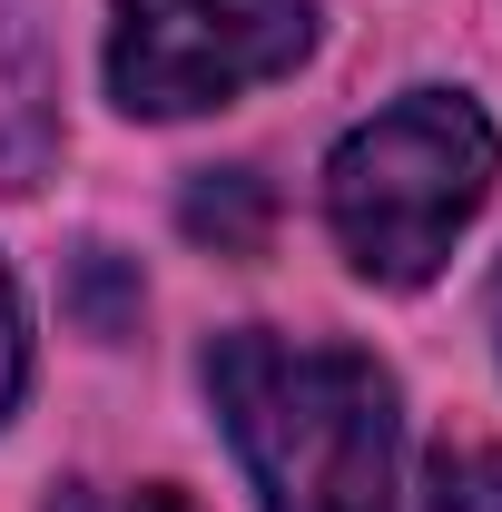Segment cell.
<instances>
[{"label": "cell", "instance_id": "obj_7", "mask_svg": "<svg viewBox=\"0 0 502 512\" xmlns=\"http://www.w3.org/2000/svg\"><path fill=\"white\" fill-rule=\"evenodd\" d=\"M50 512H197V503H188V493H158V483H148V493H99V483H69Z\"/></svg>", "mask_w": 502, "mask_h": 512}, {"label": "cell", "instance_id": "obj_4", "mask_svg": "<svg viewBox=\"0 0 502 512\" xmlns=\"http://www.w3.org/2000/svg\"><path fill=\"white\" fill-rule=\"evenodd\" d=\"M188 237L197 247H217V256H256V237H266V178L256 168H207L188 188Z\"/></svg>", "mask_w": 502, "mask_h": 512}, {"label": "cell", "instance_id": "obj_6", "mask_svg": "<svg viewBox=\"0 0 502 512\" xmlns=\"http://www.w3.org/2000/svg\"><path fill=\"white\" fill-rule=\"evenodd\" d=\"M20 384H30V325H20V286H10V266H0V424H10Z\"/></svg>", "mask_w": 502, "mask_h": 512}, {"label": "cell", "instance_id": "obj_2", "mask_svg": "<svg viewBox=\"0 0 502 512\" xmlns=\"http://www.w3.org/2000/svg\"><path fill=\"white\" fill-rule=\"evenodd\" d=\"M502 178V138L463 89H404L394 109L345 128V148L325 158V217L355 256V276L375 286H424L453 237L483 217Z\"/></svg>", "mask_w": 502, "mask_h": 512}, {"label": "cell", "instance_id": "obj_1", "mask_svg": "<svg viewBox=\"0 0 502 512\" xmlns=\"http://www.w3.org/2000/svg\"><path fill=\"white\" fill-rule=\"evenodd\" d=\"M207 394L266 512H394V375L355 345L237 325L207 345Z\"/></svg>", "mask_w": 502, "mask_h": 512}, {"label": "cell", "instance_id": "obj_5", "mask_svg": "<svg viewBox=\"0 0 502 512\" xmlns=\"http://www.w3.org/2000/svg\"><path fill=\"white\" fill-rule=\"evenodd\" d=\"M424 512H502V444H443L424 473Z\"/></svg>", "mask_w": 502, "mask_h": 512}, {"label": "cell", "instance_id": "obj_8", "mask_svg": "<svg viewBox=\"0 0 502 512\" xmlns=\"http://www.w3.org/2000/svg\"><path fill=\"white\" fill-rule=\"evenodd\" d=\"M493 335H502V286H493Z\"/></svg>", "mask_w": 502, "mask_h": 512}, {"label": "cell", "instance_id": "obj_3", "mask_svg": "<svg viewBox=\"0 0 502 512\" xmlns=\"http://www.w3.org/2000/svg\"><path fill=\"white\" fill-rule=\"evenodd\" d=\"M315 50L306 0H109V99L128 119H197Z\"/></svg>", "mask_w": 502, "mask_h": 512}]
</instances>
